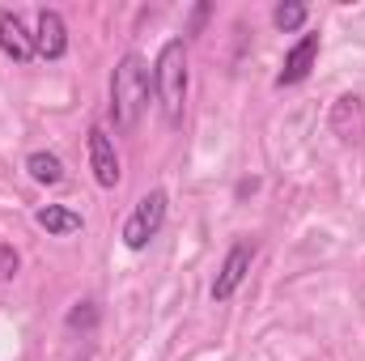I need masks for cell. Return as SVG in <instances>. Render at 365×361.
I'll list each match as a JSON object with an SVG mask.
<instances>
[{
    "label": "cell",
    "mask_w": 365,
    "mask_h": 361,
    "mask_svg": "<svg viewBox=\"0 0 365 361\" xmlns=\"http://www.w3.org/2000/svg\"><path fill=\"white\" fill-rule=\"evenodd\" d=\"M149 90H153V77L145 68V60L136 51H128L115 73H110V115H115V128L132 132L149 106Z\"/></svg>",
    "instance_id": "obj_1"
},
{
    "label": "cell",
    "mask_w": 365,
    "mask_h": 361,
    "mask_svg": "<svg viewBox=\"0 0 365 361\" xmlns=\"http://www.w3.org/2000/svg\"><path fill=\"white\" fill-rule=\"evenodd\" d=\"M153 93L162 102V115L170 128L182 123V106H187V43L170 39L162 43L158 60H153Z\"/></svg>",
    "instance_id": "obj_2"
},
{
    "label": "cell",
    "mask_w": 365,
    "mask_h": 361,
    "mask_svg": "<svg viewBox=\"0 0 365 361\" xmlns=\"http://www.w3.org/2000/svg\"><path fill=\"white\" fill-rule=\"evenodd\" d=\"M166 208H170V195H166L162 187H153L149 195H140L136 208H132L128 221H123V247H128V251H145V247L162 234Z\"/></svg>",
    "instance_id": "obj_3"
},
{
    "label": "cell",
    "mask_w": 365,
    "mask_h": 361,
    "mask_svg": "<svg viewBox=\"0 0 365 361\" xmlns=\"http://www.w3.org/2000/svg\"><path fill=\"white\" fill-rule=\"evenodd\" d=\"M251 260H255V243H234V247L225 251V264H221L217 280H212V302H230V298L238 293V285H242L247 272H251Z\"/></svg>",
    "instance_id": "obj_4"
},
{
    "label": "cell",
    "mask_w": 365,
    "mask_h": 361,
    "mask_svg": "<svg viewBox=\"0 0 365 361\" xmlns=\"http://www.w3.org/2000/svg\"><path fill=\"white\" fill-rule=\"evenodd\" d=\"M90 171L98 187H119L123 171H119V153H115V141L106 136V128H90Z\"/></svg>",
    "instance_id": "obj_5"
},
{
    "label": "cell",
    "mask_w": 365,
    "mask_h": 361,
    "mask_svg": "<svg viewBox=\"0 0 365 361\" xmlns=\"http://www.w3.org/2000/svg\"><path fill=\"white\" fill-rule=\"evenodd\" d=\"M314 60H319V34H302V39L284 51V64H280V73H276V90L306 81L310 68H314Z\"/></svg>",
    "instance_id": "obj_6"
},
{
    "label": "cell",
    "mask_w": 365,
    "mask_h": 361,
    "mask_svg": "<svg viewBox=\"0 0 365 361\" xmlns=\"http://www.w3.org/2000/svg\"><path fill=\"white\" fill-rule=\"evenodd\" d=\"M34 56L43 60H64L68 56V26L56 9L38 13V30H34Z\"/></svg>",
    "instance_id": "obj_7"
},
{
    "label": "cell",
    "mask_w": 365,
    "mask_h": 361,
    "mask_svg": "<svg viewBox=\"0 0 365 361\" xmlns=\"http://www.w3.org/2000/svg\"><path fill=\"white\" fill-rule=\"evenodd\" d=\"M0 51L13 64H30L34 60V34H26V26H21V17L13 9L0 13Z\"/></svg>",
    "instance_id": "obj_8"
},
{
    "label": "cell",
    "mask_w": 365,
    "mask_h": 361,
    "mask_svg": "<svg viewBox=\"0 0 365 361\" xmlns=\"http://www.w3.org/2000/svg\"><path fill=\"white\" fill-rule=\"evenodd\" d=\"M331 132L340 141H361L365 132V106L357 93H340L336 106H331Z\"/></svg>",
    "instance_id": "obj_9"
},
{
    "label": "cell",
    "mask_w": 365,
    "mask_h": 361,
    "mask_svg": "<svg viewBox=\"0 0 365 361\" xmlns=\"http://www.w3.org/2000/svg\"><path fill=\"white\" fill-rule=\"evenodd\" d=\"M34 225L47 230L51 238H68V234H81V230H86L81 213H73V208H64V204H43V208L34 213Z\"/></svg>",
    "instance_id": "obj_10"
},
{
    "label": "cell",
    "mask_w": 365,
    "mask_h": 361,
    "mask_svg": "<svg viewBox=\"0 0 365 361\" xmlns=\"http://www.w3.org/2000/svg\"><path fill=\"white\" fill-rule=\"evenodd\" d=\"M26 171H30V179L43 183V187H56V183H64V162H60L51 149H34V153L26 158Z\"/></svg>",
    "instance_id": "obj_11"
},
{
    "label": "cell",
    "mask_w": 365,
    "mask_h": 361,
    "mask_svg": "<svg viewBox=\"0 0 365 361\" xmlns=\"http://www.w3.org/2000/svg\"><path fill=\"white\" fill-rule=\"evenodd\" d=\"M306 17H310V9H306L302 0H284V4H276L272 9V26L276 30H284V34H297V30L306 26Z\"/></svg>",
    "instance_id": "obj_12"
},
{
    "label": "cell",
    "mask_w": 365,
    "mask_h": 361,
    "mask_svg": "<svg viewBox=\"0 0 365 361\" xmlns=\"http://www.w3.org/2000/svg\"><path fill=\"white\" fill-rule=\"evenodd\" d=\"M93 323H98V310H93V302H77V306L68 310V327H73V332H81V327L90 332Z\"/></svg>",
    "instance_id": "obj_13"
},
{
    "label": "cell",
    "mask_w": 365,
    "mask_h": 361,
    "mask_svg": "<svg viewBox=\"0 0 365 361\" xmlns=\"http://www.w3.org/2000/svg\"><path fill=\"white\" fill-rule=\"evenodd\" d=\"M17 268H21V255H17L13 247H4V243H0V280H13Z\"/></svg>",
    "instance_id": "obj_14"
},
{
    "label": "cell",
    "mask_w": 365,
    "mask_h": 361,
    "mask_svg": "<svg viewBox=\"0 0 365 361\" xmlns=\"http://www.w3.org/2000/svg\"><path fill=\"white\" fill-rule=\"evenodd\" d=\"M204 17H208V4H195V13H191V34L204 26Z\"/></svg>",
    "instance_id": "obj_15"
}]
</instances>
